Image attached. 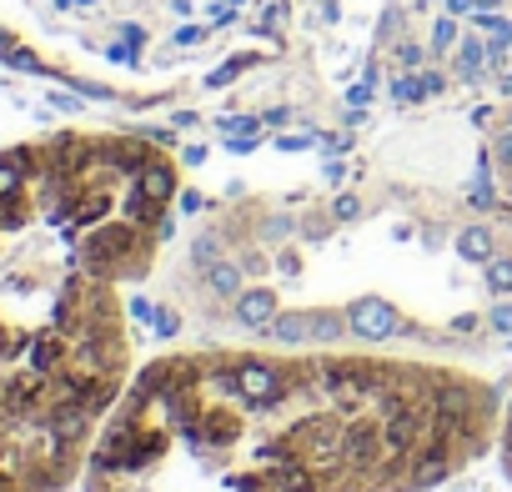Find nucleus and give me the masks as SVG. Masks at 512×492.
I'll return each instance as SVG.
<instances>
[{"instance_id":"obj_4","label":"nucleus","mask_w":512,"mask_h":492,"mask_svg":"<svg viewBox=\"0 0 512 492\" xmlns=\"http://www.w3.org/2000/svg\"><path fill=\"white\" fill-rule=\"evenodd\" d=\"M497 452H502V472L512 477V397L502 407V432H497Z\"/></svg>"},{"instance_id":"obj_1","label":"nucleus","mask_w":512,"mask_h":492,"mask_svg":"<svg viewBox=\"0 0 512 492\" xmlns=\"http://www.w3.org/2000/svg\"><path fill=\"white\" fill-rule=\"evenodd\" d=\"M432 412L387 352L181 347L81 442H0V492H422Z\"/></svg>"},{"instance_id":"obj_2","label":"nucleus","mask_w":512,"mask_h":492,"mask_svg":"<svg viewBox=\"0 0 512 492\" xmlns=\"http://www.w3.org/2000/svg\"><path fill=\"white\" fill-rule=\"evenodd\" d=\"M181 196L141 131L61 126L0 146V442H81L136 382L131 292Z\"/></svg>"},{"instance_id":"obj_3","label":"nucleus","mask_w":512,"mask_h":492,"mask_svg":"<svg viewBox=\"0 0 512 492\" xmlns=\"http://www.w3.org/2000/svg\"><path fill=\"white\" fill-rule=\"evenodd\" d=\"M302 0H0V56L111 101H161L282 56Z\"/></svg>"}]
</instances>
